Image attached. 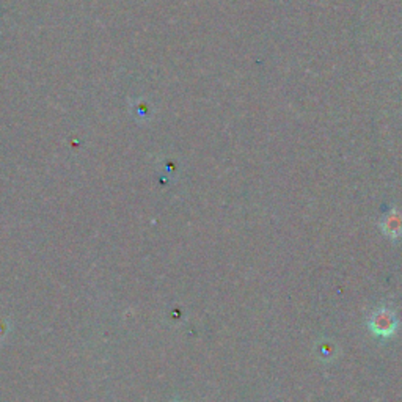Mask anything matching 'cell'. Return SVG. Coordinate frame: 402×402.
I'll list each match as a JSON object with an SVG mask.
<instances>
[{"label": "cell", "instance_id": "obj_1", "mask_svg": "<svg viewBox=\"0 0 402 402\" xmlns=\"http://www.w3.org/2000/svg\"><path fill=\"white\" fill-rule=\"evenodd\" d=\"M370 329L377 336L390 338L398 330V318L388 308H379L370 318Z\"/></svg>", "mask_w": 402, "mask_h": 402}, {"label": "cell", "instance_id": "obj_2", "mask_svg": "<svg viewBox=\"0 0 402 402\" xmlns=\"http://www.w3.org/2000/svg\"><path fill=\"white\" fill-rule=\"evenodd\" d=\"M385 229H387V234H390V236H399V234L402 233V220H398V219H388L387 220V225H385Z\"/></svg>", "mask_w": 402, "mask_h": 402}]
</instances>
